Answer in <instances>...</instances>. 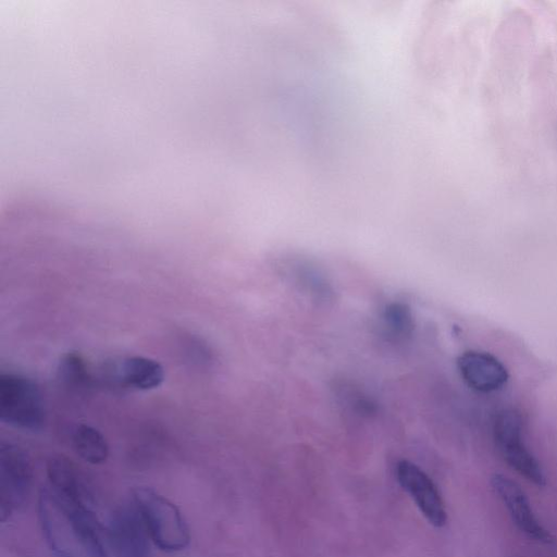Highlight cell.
Wrapping results in <instances>:
<instances>
[{
    "instance_id": "obj_1",
    "label": "cell",
    "mask_w": 557,
    "mask_h": 557,
    "mask_svg": "<svg viewBox=\"0 0 557 557\" xmlns=\"http://www.w3.org/2000/svg\"><path fill=\"white\" fill-rule=\"evenodd\" d=\"M38 516L54 557H107L95 517L73 508L51 488H44L39 494Z\"/></svg>"
},
{
    "instance_id": "obj_2",
    "label": "cell",
    "mask_w": 557,
    "mask_h": 557,
    "mask_svg": "<svg viewBox=\"0 0 557 557\" xmlns=\"http://www.w3.org/2000/svg\"><path fill=\"white\" fill-rule=\"evenodd\" d=\"M133 498L156 546L164 552H180L189 544L187 523L171 500L149 487L135 488Z\"/></svg>"
},
{
    "instance_id": "obj_3",
    "label": "cell",
    "mask_w": 557,
    "mask_h": 557,
    "mask_svg": "<svg viewBox=\"0 0 557 557\" xmlns=\"http://www.w3.org/2000/svg\"><path fill=\"white\" fill-rule=\"evenodd\" d=\"M0 418L16 428L37 430L45 422V409L37 385L12 373L0 377Z\"/></svg>"
},
{
    "instance_id": "obj_4",
    "label": "cell",
    "mask_w": 557,
    "mask_h": 557,
    "mask_svg": "<svg viewBox=\"0 0 557 557\" xmlns=\"http://www.w3.org/2000/svg\"><path fill=\"white\" fill-rule=\"evenodd\" d=\"M493 435L498 450L512 469L533 484L545 485L542 467L522 442V422L516 411L504 409L496 414Z\"/></svg>"
},
{
    "instance_id": "obj_5",
    "label": "cell",
    "mask_w": 557,
    "mask_h": 557,
    "mask_svg": "<svg viewBox=\"0 0 557 557\" xmlns=\"http://www.w3.org/2000/svg\"><path fill=\"white\" fill-rule=\"evenodd\" d=\"M33 479L30 461L20 447L1 444L0 447V517L4 522L24 503Z\"/></svg>"
},
{
    "instance_id": "obj_6",
    "label": "cell",
    "mask_w": 557,
    "mask_h": 557,
    "mask_svg": "<svg viewBox=\"0 0 557 557\" xmlns=\"http://www.w3.org/2000/svg\"><path fill=\"white\" fill-rule=\"evenodd\" d=\"M396 478L432 525H445L447 512L442 496L432 479L420 467L403 459L396 466Z\"/></svg>"
},
{
    "instance_id": "obj_7",
    "label": "cell",
    "mask_w": 557,
    "mask_h": 557,
    "mask_svg": "<svg viewBox=\"0 0 557 557\" xmlns=\"http://www.w3.org/2000/svg\"><path fill=\"white\" fill-rule=\"evenodd\" d=\"M491 485L521 532L534 541L544 544L553 543V535L539 522L525 493L518 483L504 474L495 473L491 478Z\"/></svg>"
},
{
    "instance_id": "obj_8",
    "label": "cell",
    "mask_w": 557,
    "mask_h": 557,
    "mask_svg": "<svg viewBox=\"0 0 557 557\" xmlns=\"http://www.w3.org/2000/svg\"><path fill=\"white\" fill-rule=\"evenodd\" d=\"M47 474L50 488L66 504L78 511L94 516L90 510L91 496L81 469L65 456H53L48 460Z\"/></svg>"
},
{
    "instance_id": "obj_9",
    "label": "cell",
    "mask_w": 557,
    "mask_h": 557,
    "mask_svg": "<svg viewBox=\"0 0 557 557\" xmlns=\"http://www.w3.org/2000/svg\"><path fill=\"white\" fill-rule=\"evenodd\" d=\"M108 535L117 557H149L151 540L135 505L112 516Z\"/></svg>"
},
{
    "instance_id": "obj_10",
    "label": "cell",
    "mask_w": 557,
    "mask_h": 557,
    "mask_svg": "<svg viewBox=\"0 0 557 557\" xmlns=\"http://www.w3.org/2000/svg\"><path fill=\"white\" fill-rule=\"evenodd\" d=\"M457 368L465 383L482 393L502 388L509 376L506 367L496 357L479 350L461 354L457 358Z\"/></svg>"
},
{
    "instance_id": "obj_11",
    "label": "cell",
    "mask_w": 557,
    "mask_h": 557,
    "mask_svg": "<svg viewBox=\"0 0 557 557\" xmlns=\"http://www.w3.org/2000/svg\"><path fill=\"white\" fill-rule=\"evenodd\" d=\"M113 380L124 387L149 391L160 386L164 380V369L154 359L133 356L124 358L109 368Z\"/></svg>"
},
{
    "instance_id": "obj_12",
    "label": "cell",
    "mask_w": 557,
    "mask_h": 557,
    "mask_svg": "<svg viewBox=\"0 0 557 557\" xmlns=\"http://www.w3.org/2000/svg\"><path fill=\"white\" fill-rule=\"evenodd\" d=\"M71 441L76 454L88 463H103L109 456L106 437L94 426L76 424L71 432Z\"/></svg>"
},
{
    "instance_id": "obj_13",
    "label": "cell",
    "mask_w": 557,
    "mask_h": 557,
    "mask_svg": "<svg viewBox=\"0 0 557 557\" xmlns=\"http://www.w3.org/2000/svg\"><path fill=\"white\" fill-rule=\"evenodd\" d=\"M383 321L387 332L398 338L410 336L414 329L411 308L403 301L387 304L383 311Z\"/></svg>"
}]
</instances>
